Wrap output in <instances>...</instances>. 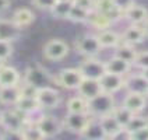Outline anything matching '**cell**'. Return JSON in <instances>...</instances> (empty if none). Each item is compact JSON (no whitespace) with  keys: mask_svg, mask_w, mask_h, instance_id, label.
Segmentation results:
<instances>
[{"mask_svg":"<svg viewBox=\"0 0 148 140\" xmlns=\"http://www.w3.org/2000/svg\"><path fill=\"white\" fill-rule=\"evenodd\" d=\"M27 123V116L21 114L16 108L4 109L1 112V119H0V126L1 130L6 133V136H16L20 137V132Z\"/></svg>","mask_w":148,"mask_h":140,"instance_id":"6da1fadb","label":"cell"},{"mask_svg":"<svg viewBox=\"0 0 148 140\" xmlns=\"http://www.w3.org/2000/svg\"><path fill=\"white\" fill-rule=\"evenodd\" d=\"M116 107H117V104H116L115 99V94L102 91L95 98L88 101V114L92 118L99 119V118H102L105 115L113 114Z\"/></svg>","mask_w":148,"mask_h":140,"instance_id":"7a4b0ae2","label":"cell"},{"mask_svg":"<svg viewBox=\"0 0 148 140\" xmlns=\"http://www.w3.org/2000/svg\"><path fill=\"white\" fill-rule=\"evenodd\" d=\"M74 49L84 58H92V56H98L103 48L97 34H84L74 41Z\"/></svg>","mask_w":148,"mask_h":140,"instance_id":"3957f363","label":"cell"},{"mask_svg":"<svg viewBox=\"0 0 148 140\" xmlns=\"http://www.w3.org/2000/svg\"><path fill=\"white\" fill-rule=\"evenodd\" d=\"M24 81L29 83V84H32V86L38 87V88L56 84L55 76H52L46 69H43V67L39 66V65H32V66L25 69Z\"/></svg>","mask_w":148,"mask_h":140,"instance_id":"277c9868","label":"cell"},{"mask_svg":"<svg viewBox=\"0 0 148 140\" xmlns=\"http://www.w3.org/2000/svg\"><path fill=\"white\" fill-rule=\"evenodd\" d=\"M70 52V46L66 41L60 38H52L46 42L42 48V55L46 60L50 62H60L66 58Z\"/></svg>","mask_w":148,"mask_h":140,"instance_id":"5b68a950","label":"cell"},{"mask_svg":"<svg viewBox=\"0 0 148 140\" xmlns=\"http://www.w3.org/2000/svg\"><path fill=\"white\" fill-rule=\"evenodd\" d=\"M55 80L59 87L64 90H77L84 80V76L78 67H66L55 76Z\"/></svg>","mask_w":148,"mask_h":140,"instance_id":"8992f818","label":"cell"},{"mask_svg":"<svg viewBox=\"0 0 148 140\" xmlns=\"http://www.w3.org/2000/svg\"><path fill=\"white\" fill-rule=\"evenodd\" d=\"M92 116L90 114H75V112H67L66 116L63 118V126L64 130L80 136L84 129L88 126Z\"/></svg>","mask_w":148,"mask_h":140,"instance_id":"52a82bcc","label":"cell"},{"mask_svg":"<svg viewBox=\"0 0 148 140\" xmlns=\"http://www.w3.org/2000/svg\"><path fill=\"white\" fill-rule=\"evenodd\" d=\"M38 128L41 129L42 134L45 139H49V137H56L62 130H64V126H63V119L60 121L58 116L55 115H49V114H43L38 118Z\"/></svg>","mask_w":148,"mask_h":140,"instance_id":"ba28073f","label":"cell"},{"mask_svg":"<svg viewBox=\"0 0 148 140\" xmlns=\"http://www.w3.org/2000/svg\"><path fill=\"white\" fill-rule=\"evenodd\" d=\"M78 69L81 70L82 76L87 77V79H97V80H99L103 74L106 73V65H105V62L98 59L97 56L85 58L80 63Z\"/></svg>","mask_w":148,"mask_h":140,"instance_id":"9c48e42d","label":"cell"},{"mask_svg":"<svg viewBox=\"0 0 148 140\" xmlns=\"http://www.w3.org/2000/svg\"><path fill=\"white\" fill-rule=\"evenodd\" d=\"M36 98L39 101L42 109H56V108H59L60 102H62L60 92L56 88H53L52 86L39 88Z\"/></svg>","mask_w":148,"mask_h":140,"instance_id":"30bf717a","label":"cell"},{"mask_svg":"<svg viewBox=\"0 0 148 140\" xmlns=\"http://www.w3.org/2000/svg\"><path fill=\"white\" fill-rule=\"evenodd\" d=\"M124 90L127 92H138L148 97V80L143 73H130L124 77Z\"/></svg>","mask_w":148,"mask_h":140,"instance_id":"8fae6325","label":"cell"},{"mask_svg":"<svg viewBox=\"0 0 148 140\" xmlns=\"http://www.w3.org/2000/svg\"><path fill=\"white\" fill-rule=\"evenodd\" d=\"M147 39V34L144 30V25L138 24H130L124 28L122 32V42L129 43V45H140Z\"/></svg>","mask_w":148,"mask_h":140,"instance_id":"7c38bea8","label":"cell"},{"mask_svg":"<svg viewBox=\"0 0 148 140\" xmlns=\"http://www.w3.org/2000/svg\"><path fill=\"white\" fill-rule=\"evenodd\" d=\"M99 123L102 126V130L105 133L106 139H115L117 136H120L122 133H124V128L119 123V121L115 118L113 114L99 118Z\"/></svg>","mask_w":148,"mask_h":140,"instance_id":"4fadbf2b","label":"cell"},{"mask_svg":"<svg viewBox=\"0 0 148 140\" xmlns=\"http://www.w3.org/2000/svg\"><path fill=\"white\" fill-rule=\"evenodd\" d=\"M148 104V97L144 94H138V92H127L124 95L122 105L130 109L133 114H141Z\"/></svg>","mask_w":148,"mask_h":140,"instance_id":"5bb4252c","label":"cell"},{"mask_svg":"<svg viewBox=\"0 0 148 140\" xmlns=\"http://www.w3.org/2000/svg\"><path fill=\"white\" fill-rule=\"evenodd\" d=\"M14 108L27 116V122H28V119L32 115L42 111V107L36 97H25V95L20 97V99L17 101V104L14 105Z\"/></svg>","mask_w":148,"mask_h":140,"instance_id":"9a60e30c","label":"cell"},{"mask_svg":"<svg viewBox=\"0 0 148 140\" xmlns=\"http://www.w3.org/2000/svg\"><path fill=\"white\" fill-rule=\"evenodd\" d=\"M99 81H101V86H102V90L105 92L116 94V92H119L120 90L124 88V77L115 73L106 72L99 79Z\"/></svg>","mask_w":148,"mask_h":140,"instance_id":"2e32d148","label":"cell"},{"mask_svg":"<svg viewBox=\"0 0 148 140\" xmlns=\"http://www.w3.org/2000/svg\"><path fill=\"white\" fill-rule=\"evenodd\" d=\"M21 30L13 18H0V39L14 42L20 38Z\"/></svg>","mask_w":148,"mask_h":140,"instance_id":"e0dca14e","label":"cell"},{"mask_svg":"<svg viewBox=\"0 0 148 140\" xmlns=\"http://www.w3.org/2000/svg\"><path fill=\"white\" fill-rule=\"evenodd\" d=\"M123 20H126L129 24L143 25L148 20V8L143 4L134 3L132 7L123 13Z\"/></svg>","mask_w":148,"mask_h":140,"instance_id":"ac0fdd59","label":"cell"},{"mask_svg":"<svg viewBox=\"0 0 148 140\" xmlns=\"http://www.w3.org/2000/svg\"><path fill=\"white\" fill-rule=\"evenodd\" d=\"M103 90H102V86H101L99 80H97V79H87V77H84V80H82L81 84L77 88L78 95L84 97V98L88 99V101L95 98Z\"/></svg>","mask_w":148,"mask_h":140,"instance_id":"d6986e66","label":"cell"},{"mask_svg":"<svg viewBox=\"0 0 148 140\" xmlns=\"http://www.w3.org/2000/svg\"><path fill=\"white\" fill-rule=\"evenodd\" d=\"M21 84V74L13 66H4L0 69V87H14Z\"/></svg>","mask_w":148,"mask_h":140,"instance_id":"ffe728a7","label":"cell"},{"mask_svg":"<svg viewBox=\"0 0 148 140\" xmlns=\"http://www.w3.org/2000/svg\"><path fill=\"white\" fill-rule=\"evenodd\" d=\"M97 35H98V39L103 49H115L116 46H119L122 43V34L116 32L110 28L98 31Z\"/></svg>","mask_w":148,"mask_h":140,"instance_id":"44dd1931","label":"cell"},{"mask_svg":"<svg viewBox=\"0 0 148 140\" xmlns=\"http://www.w3.org/2000/svg\"><path fill=\"white\" fill-rule=\"evenodd\" d=\"M105 65H106V72L119 74V76H123V77H126L127 74L132 72V67H133V65L130 62L117 58L115 55L110 59H108L106 62H105Z\"/></svg>","mask_w":148,"mask_h":140,"instance_id":"7402d4cb","label":"cell"},{"mask_svg":"<svg viewBox=\"0 0 148 140\" xmlns=\"http://www.w3.org/2000/svg\"><path fill=\"white\" fill-rule=\"evenodd\" d=\"M21 97L20 86L14 87H0V104L6 107H14Z\"/></svg>","mask_w":148,"mask_h":140,"instance_id":"603a6c76","label":"cell"},{"mask_svg":"<svg viewBox=\"0 0 148 140\" xmlns=\"http://www.w3.org/2000/svg\"><path fill=\"white\" fill-rule=\"evenodd\" d=\"M95 11H99V13H103V14L109 16L115 23L117 20L123 18V14L115 7L113 0H95Z\"/></svg>","mask_w":148,"mask_h":140,"instance_id":"cb8c5ba5","label":"cell"},{"mask_svg":"<svg viewBox=\"0 0 148 140\" xmlns=\"http://www.w3.org/2000/svg\"><path fill=\"white\" fill-rule=\"evenodd\" d=\"M115 21L110 18L109 16L106 14H103V13H99V11H92L90 16V20H88V23L87 24H90L94 30H97V31H102V30H106V28H110L112 24H113Z\"/></svg>","mask_w":148,"mask_h":140,"instance_id":"d4e9b609","label":"cell"},{"mask_svg":"<svg viewBox=\"0 0 148 140\" xmlns=\"http://www.w3.org/2000/svg\"><path fill=\"white\" fill-rule=\"evenodd\" d=\"M80 137H82V139H90V140L106 139L105 137V133L102 130V126L99 123V119H97V118H92L91 119V122L84 129V132L80 134Z\"/></svg>","mask_w":148,"mask_h":140,"instance_id":"484cf974","label":"cell"},{"mask_svg":"<svg viewBox=\"0 0 148 140\" xmlns=\"http://www.w3.org/2000/svg\"><path fill=\"white\" fill-rule=\"evenodd\" d=\"M13 20L20 28H25V27H29L35 21V14H34V11L31 8L20 7L14 11Z\"/></svg>","mask_w":148,"mask_h":140,"instance_id":"4316f807","label":"cell"},{"mask_svg":"<svg viewBox=\"0 0 148 140\" xmlns=\"http://www.w3.org/2000/svg\"><path fill=\"white\" fill-rule=\"evenodd\" d=\"M67 112H75V114H88V99L81 95H74L67 99L66 104Z\"/></svg>","mask_w":148,"mask_h":140,"instance_id":"83f0119b","label":"cell"},{"mask_svg":"<svg viewBox=\"0 0 148 140\" xmlns=\"http://www.w3.org/2000/svg\"><path fill=\"white\" fill-rule=\"evenodd\" d=\"M137 53H138V50L136 49V46L134 45H129V43H124L122 42L119 46H116L115 50H113V55L117 56V58L120 59H124V60H127V62H130V63H134V60L137 58Z\"/></svg>","mask_w":148,"mask_h":140,"instance_id":"f1b7e54d","label":"cell"},{"mask_svg":"<svg viewBox=\"0 0 148 140\" xmlns=\"http://www.w3.org/2000/svg\"><path fill=\"white\" fill-rule=\"evenodd\" d=\"M20 139L23 140H42L45 139L36 122H27L23 130L20 132Z\"/></svg>","mask_w":148,"mask_h":140,"instance_id":"f546056e","label":"cell"},{"mask_svg":"<svg viewBox=\"0 0 148 140\" xmlns=\"http://www.w3.org/2000/svg\"><path fill=\"white\" fill-rule=\"evenodd\" d=\"M71 7H73L71 0L56 1V4L50 10V14L53 16V18H58V20H67L70 11H71Z\"/></svg>","mask_w":148,"mask_h":140,"instance_id":"4dcf8cb0","label":"cell"},{"mask_svg":"<svg viewBox=\"0 0 148 140\" xmlns=\"http://www.w3.org/2000/svg\"><path fill=\"white\" fill-rule=\"evenodd\" d=\"M92 11H88L85 8H81V7H77L74 6L71 7V11L69 14V21H73V23H77V24H87L88 20H90V16Z\"/></svg>","mask_w":148,"mask_h":140,"instance_id":"1f68e13d","label":"cell"},{"mask_svg":"<svg viewBox=\"0 0 148 140\" xmlns=\"http://www.w3.org/2000/svg\"><path fill=\"white\" fill-rule=\"evenodd\" d=\"M113 115H115V118L119 121V123L122 125L123 128H126L136 114H133L132 111L127 109L124 105H117V107L115 108V111H113Z\"/></svg>","mask_w":148,"mask_h":140,"instance_id":"d6a6232c","label":"cell"},{"mask_svg":"<svg viewBox=\"0 0 148 140\" xmlns=\"http://www.w3.org/2000/svg\"><path fill=\"white\" fill-rule=\"evenodd\" d=\"M145 126H147V116L136 114V115L132 118V121L129 122V125L124 128V134L136 132V130H138L141 128H145Z\"/></svg>","mask_w":148,"mask_h":140,"instance_id":"836d02e7","label":"cell"},{"mask_svg":"<svg viewBox=\"0 0 148 140\" xmlns=\"http://www.w3.org/2000/svg\"><path fill=\"white\" fill-rule=\"evenodd\" d=\"M13 52H14L13 42L0 39V58L3 59V60H8V59L11 58Z\"/></svg>","mask_w":148,"mask_h":140,"instance_id":"e575fe53","label":"cell"},{"mask_svg":"<svg viewBox=\"0 0 148 140\" xmlns=\"http://www.w3.org/2000/svg\"><path fill=\"white\" fill-rule=\"evenodd\" d=\"M133 66H136L137 69H147L148 67V50H138L137 53V58L134 60Z\"/></svg>","mask_w":148,"mask_h":140,"instance_id":"d590c367","label":"cell"},{"mask_svg":"<svg viewBox=\"0 0 148 140\" xmlns=\"http://www.w3.org/2000/svg\"><path fill=\"white\" fill-rule=\"evenodd\" d=\"M20 91H21V95H25V97H36L39 88L29 84V83L24 81L23 84H20Z\"/></svg>","mask_w":148,"mask_h":140,"instance_id":"8d00e7d4","label":"cell"},{"mask_svg":"<svg viewBox=\"0 0 148 140\" xmlns=\"http://www.w3.org/2000/svg\"><path fill=\"white\" fill-rule=\"evenodd\" d=\"M126 137L130 140H148V128L145 126V128H141L136 132L127 133Z\"/></svg>","mask_w":148,"mask_h":140,"instance_id":"74e56055","label":"cell"},{"mask_svg":"<svg viewBox=\"0 0 148 140\" xmlns=\"http://www.w3.org/2000/svg\"><path fill=\"white\" fill-rule=\"evenodd\" d=\"M56 1L58 0H31L32 6H35L39 10H48V11L52 10V7L56 4Z\"/></svg>","mask_w":148,"mask_h":140,"instance_id":"f35d334b","label":"cell"},{"mask_svg":"<svg viewBox=\"0 0 148 140\" xmlns=\"http://www.w3.org/2000/svg\"><path fill=\"white\" fill-rule=\"evenodd\" d=\"M71 3L74 6L85 8L88 11H94L95 10V0H71Z\"/></svg>","mask_w":148,"mask_h":140,"instance_id":"ab89813d","label":"cell"},{"mask_svg":"<svg viewBox=\"0 0 148 140\" xmlns=\"http://www.w3.org/2000/svg\"><path fill=\"white\" fill-rule=\"evenodd\" d=\"M136 3V0H113V4H115V7L123 14L124 11L127 10V8H130Z\"/></svg>","mask_w":148,"mask_h":140,"instance_id":"60d3db41","label":"cell"},{"mask_svg":"<svg viewBox=\"0 0 148 140\" xmlns=\"http://www.w3.org/2000/svg\"><path fill=\"white\" fill-rule=\"evenodd\" d=\"M10 6H11V0H0V14L10 8Z\"/></svg>","mask_w":148,"mask_h":140,"instance_id":"b9f144b4","label":"cell"},{"mask_svg":"<svg viewBox=\"0 0 148 140\" xmlns=\"http://www.w3.org/2000/svg\"><path fill=\"white\" fill-rule=\"evenodd\" d=\"M140 72L143 73V76H144V77L148 80V67H147V69H143V70H140Z\"/></svg>","mask_w":148,"mask_h":140,"instance_id":"7bdbcfd3","label":"cell"},{"mask_svg":"<svg viewBox=\"0 0 148 140\" xmlns=\"http://www.w3.org/2000/svg\"><path fill=\"white\" fill-rule=\"evenodd\" d=\"M143 25H144V30H145V34H147V38H148V20Z\"/></svg>","mask_w":148,"mask_h":140,"instance_id":"ee69618b","label":"cell"},{"mask_svg":"<svg viewBox=\"0 0 148 140\" xmlns=\"http://www.w3.org/2000/svg\"><path fill=\"white\" fill-rule=\"evenodd\" d=\"M4 65H6V60H3V59L0 58V69H1L3 66H4Z\"/></svg>","mask_w":148,"mask_h":140,"instance_id":"f6af8a7d","label":"cell"},{"mask_svg":"<svg viewBox=\"0 0 148 140\" xmlns=\"http://www.w3.org/2000/svg\"><path fill=\"white\" fill-rule=\"evenodd\" d=\"M1 112H3V111H1V109H0V119H1Z\"/></svg>","mask_w":148,"mask_h":140,"instance_id":"bcb514c9","label":"cell"},{"mask_svg":"<svg viewBox=\"0 0 148 140\" xmlns=\"http://www.w3.org/2000/svg\"><path fill=\"white\" fill-rule=\"evenodd\" d=\"M147 128H148V116H147Z\"/></svg>","mask_w":148,"mask_h":140,"instance_id":"7dc6e473","label":"cell"},{"mask_svg":"<svg viewBox=\"0 0 148 140\" xmlns=\"http://www.w3.org/2000/svg\"><path fill=\"white\" fill-rule=\"evenodd\" d=\"M58 1H66V0H58Z\"/></svg>","mask_w":148,"mask_h":140,"instance_id":"c3c4849f","label":"cell"}]
</instances>
